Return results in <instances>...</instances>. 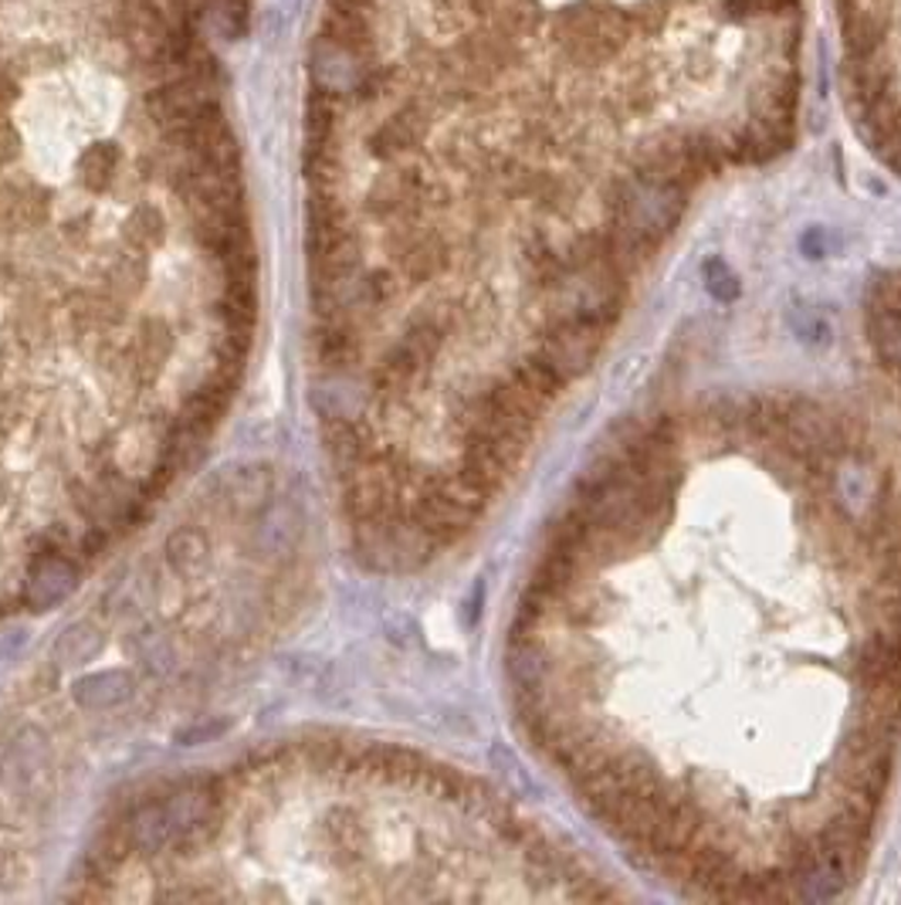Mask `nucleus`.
<instances>
[{
  "mask_svg": "<svg viewBox=\"0 0 901 905\" xmlns=\"http://www.w3.org/2000/svg\"><path fill=\"white\" fill-rule=\"evenodd\" d=\"M844 48L851 58L885 48L888 34V0H844Z\"/></svg>",
  "mask_w": 901,
  "mask_h": 905,
  "instance_id": "nucleus-1",
  "label": "nucleus"
},
{
  "mask_svg": "<svg viewBox=\"0 0 901 905\" xmlns=\"http://www.w3.org/2000/svg\"><path fill=\"white\" fill-rule=\"evenodd\" d=\"M888 82H891V58L885 48H875L868 55H857L854 65H851V89H854V99L860 105H871L875 99H881L888 92Z\"/></svg>",
  "mask_w": 901,
  "mask_h": 905,
  "instance_id": "nucleus-2",
  "label": "nucleus"
},
{
  "mask_svg": "<svg viewBox=\"0 0 901 905\" xmlns=\"http://www.w3.org/2000/svg\"><path fill=\"white\" fill-rule=\"evenodd\" d=\"M790 4H793V0H739L735 11L739 14H759V11L773 14V11H787Z\"/></svg>",
  "mask_w": 901,
  "mask_h": 905,
  "instance_id": "nucleus-3",
  "label": "nucleus"
}]
</instances>
